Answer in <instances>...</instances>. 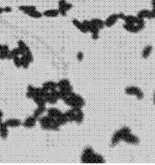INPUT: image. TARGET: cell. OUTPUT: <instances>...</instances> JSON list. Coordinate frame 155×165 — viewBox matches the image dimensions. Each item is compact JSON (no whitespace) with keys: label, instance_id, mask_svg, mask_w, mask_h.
<instances>
[{"label":"cell","instance_id":"1","mask_svg":"<svg viewBox=\"0 0 155 165\" xmlns=\"http://www.w3.org/2000/svg\"><path fill=\"white\" fill-rule=\"evenodd\" d=\"M126 94L130 96H135L136 98L141 100L144 98V94L139 88L136 86H128L125 90Z\"/></svg>","mask_w":155,"mask_h":165},{"label":"cell","instance_id":"2","mask_svg":"<svg viewBox=\"0 0 155 165\" xmlns=\"http://www.w3.org/2000/svg\"><path fill=\"white\" fill-rule=\"evenodd\" d=\"M58 11L60 15L62 16H66L67 11L72 9V4L67 3L66 0H59L58 3Z\"/></svg>","mask_w":155,"mask_h":165},{"label":"cell","instance_id":"3","mask_svg":"<svg viewBox=\"0 0 155 165\" xmlns=\"http://www.w3.org/2000/svg\"><path fill=\"white\" fill-rule=\"evenodd\" d=\"M68 97L74 101L75 104V107L73 109H80L82 108L85 105V101L81 96L76 94L74 92H72L71 94L68 96Z\"/></svg>","mask_w":155,"mask_h":165},{"label":"cell","instance_id":"4","mask_svg":"<svg viewBox=\"0 0 155 165\" xmlns=\"http://www.w3.org/2000/svg\"><path fill=\"white\" fill-rule=\"evenodd\" d=\"M122 140L128 144L136 145L140 142V139L136 135L132 134L131 132L125 135L122 138Z\"/></svg>","mask_w":155,"mask_h":165},{"label":"cell","instance_id":"5","mask_svg":"<svg viewBox=\"0 0 155 165\" xmlns=\"http://www.w3.org/2000/svg\"><path fill=\"white\" fill-rule=\"evenodd\" d=\"M94 150L91 147H86L84 150L82 155H81V162L83 163H89V158L91 155L93 153Z\"/></svg>","mask_w":155,"mask_h":165},{"label":"cell","instance_id":"6","mask_svg":"<svg viewBox=\"0 0 155 165\" xmlns=\"http://www.w3.org/2000/svg\"><path fill=\"white\" fill-rule=\"evenodd\" d=\"M37 120V119L34 116H29L25 119L22 124L25 128L32 129L36 126Z\"/></svg>","mask_w":155,"mask_h":165},{"label":"cell","instance_id":"7","mask_svg":"<svg viewBox=\"0 0 155 165\" xmlns=\"http://www.w3.org/2000/svg\"><path fill=\"white\" fill-rule=\"evenodd\" d=\"M118 19H119L118 14H111L104 21L105 26L107 27H111L112 26H113L116 23H117Z\"/></svg>","mask_w":155,"mask_h":165},{"label":"cell","instance_id":"8","mask_svg":"<svg viewBox=\"0 0 155 165\" xmlns=\"http://www.w3.org/2000/svg\"><path fill=\"white\" fill-rule=\"evenodd\" d=\"M104 162L105 160L104 157L102 155L94 152L91 155L89 161V163H103Z\"/></svg>","mask_w":155,"mask_h":165},{"label":"cell","instance_id":"9","mask_svg":"<svg viewBox=\"0 0 155 165\" xmlns=\"http://www.w3.org/2000/svg\"><path fill=\"white\" fill-rule=\"evenodd\" d=\"M5 123L6 124V125L8 127L10 128H17L19 127V126L21 125L22 124V122L18 119H9L5 121Z\"/></svg>","mask_w":155,"mask_h":165},{"label":"cell","instance_id":"10","mask_svg":"<svg viewBox=\"0 0 155 165\" xmlns=\"http://www.w3.org/2000/svg\"><path fill=\"white\" fill-rule=\"evenodd\" d=\"M137 17L141 19H153V15L152 13V11H150L148 10H141L137 14Z\"/></svg>","mask_w":155,"mask_h":165},{"label":"cell","instance_id":"11","mask_svg":"<svg viewBox=\"0 0 155 165\" xmlns=\"http://www.w3.org/2000/svg\"><path fill=\"white\" fill-rule=\"evenodd\" d=\"M122 140V134L120 132V130H119L114 134L112 137L111 139V145L112 146H115Z\"/></svg>","mask_w":155,"mask_h":165},{"label":"cell","instance_id":"12","mask_svg":"<svg viewBox=\"0 0 155 165\" xmlns=\"http://www.w3.org/2000/svg\"><path fill=\"white\" fill-rule=\"evenodd\" d=\"M8 127L6 125L5 122L0 124V137L2 139H6L8 136Z\"/></svg>","mask_w":155,"mask_h":165},{"label":"cell","instance_id":"13","mask_svg":"<svg viewBox=\"0 0 155 165\" xmlns=\"http://www.w3.org/2000/svg\"><path fill=\"white\" fill-rule=\"evenodd\" d=\"M10 52L9 47L8 45H3L1 51H0V60H5L8 59V55Z\"/></svg>","mask_w":155,"mask_h":165},{"label":"cell","instance_id":"14","mask_svg":"<svg viewBox=\"0 0 155 165\" xmlns=\"http://www.w3.org/2000/svg\"><path fill=\"white\" fill-rule=\"evenodd\" d=\"M42 88H44L45 90L50 92L57 88V83L52 81H46L43 83Z\"/></svg>","mask_w":155,"mask_h":165},{"label":"cell","instance_id":"15","mask_svg":"<svg viewBox=\"0 0 155 165\" xmlns=\"http://www.w3.org/2000/svg\"><path fill=\"white\" fill-rule=\"evenodd\" d=\"M23 54H24L23 52L19 47L14 48L13 49H12L11 50H10L8 59L11 60V59H12L14 57L21 56V55H23Z\"/></svg>","mask_w":155,"mask_h":165},{"label":"cell","instance_id":"16","mask_svg":"<svg viewBox=\"0 0 155 165\" xmlns=\"http://www.w3.org/2000/svg\"><path fill=\"white\" fill-rule=\"evenodd\" d=\"M123 27L125 30H126L127 31L131 33H137L140 31L139 27H137L136 24L125 23L123 25Z\"/></svg>","mask_w":155,"mask_h":165},{"label":"cell","instance_id":"17","mask_svg":"<svg viewBox=\"0 0 155 165\" xmlns=\"http://www.w3.org/2000/svg\"><path fill=\"white\" fill-rule=\"evenodd\" d=\"M38 120L39 122L40 125H42L54 123L55 119H53V117H51L48 115L47 116H43L42 117H39L38 119Z\"/></svg>","mask_w":155,"mask_h":165},{"label":"cell","instance_id":"18","mask_svg":"<svg viewBox=\"0 0 155 165\" xmlns=\"http://www.w3.org/2000/svg\"><path fill=\"white\" fill-rule=\"evenodd\" d=\"M68 118L65 115H64V113H63L61 116L57 117V119H55L54 121V123L59 127L62 126L63 125H65L66 124L68 123Z\"/></svg>","mask_w":155,"mask_h":165},{"label":"cell","instance_id":"19","mask_svg":"<svg viewBox=\"0 0 155 165\" xmlns=\"http://www.w3.org/2000/svg\"><path fill=\"white\" fill-rule=\"evenodd\" d=\"M42 14L43 16L47 17V18H56L60 14L58 10L55 9L45 10Z\"/></svg>","mask_w":155,"mask_h":165},{"label":"cell","instance_id":"20","mask_svg":"<svg viewBox=\"0 0 155 165\" xmlns=\"http://www.w3.org/2000/svg\"><path fill=\"white\" fill-rule=\"evenodd\" d=\"M76 110V115L75 118V122L77 124H81L84 120V113L82 111L81 109H75Z\"/></svg>","mask_w":155,"mask_h":165},{"label":"cell","instance_id":"21","mask_svg":"<svg viewBox=\"0 0 155 165\" xmlns=\"http://www.w3.org/2000/svg\"><path fill=\"white\" fill-rule=\"evenodd\" d=\"M47 113H48L49 116L53 117L55 119H57V117L61 116L63 114L60 110L57 108H50L49 109H48V111H47Z\"/></svg>","mask_w":155,"mask_h":165},{"label":"cell","instance_id":"22","mask_svg":"<svg viewBox=\"0 0 155 165\" xmlns=\"http://www.w3.org/2000/svg\"><path fill=\"white\" fill-rule=\"evenodd\" d=\"M72 23L78 29L80 32H81L82 33H84V34H86V33L88 32V31H86V28L84 27L83 23H81L80 21H79L78 19H73L72 20Z\"/></svg>","mask_w":155,"mask_h":165},{"label":"cell","instance_id":"23","mask_svg":"<svg viewBox=\"0 0 155 165\" xmlns=\"http://www.w3.org/2000/svg\"><path fill=\"white\" fill-rule=\"evenodd\" d=\"M32 99L34 102L37 104V106H45L47 103L44 97L35 95L34 96Z\"/></svg>","mask_w":155,"mask_h":165},{"label":"cell","instance_id":"24","mask_svg":"<svg viewBox=\"0 0 155 165\" xmlns=\"http://www.w3.org/2000/svg\"><path fill=\"white\" fill-rule=\"evenodd\" d=\"M90 21H91V23H92L93 26H94L97 28H98L99 29V30H101V29L104 28L105 26L104 21H102L101 19L94 18V19H92Z\"/></svg>","mask_w":155,"mask_h":165},{"label":"cell","instance_id":"25","mask_svg":"<svg viewBox=\"0 0 155 165\" xmlns=\"http://www.w3.org/2000/svg\"><path fill=\"white\" fill-rule=\"evenodd\" d=\"M68 119V122H75V118L76 115V110L71 108L70 110H68L67 112L64 113Z\"/></svg>","mask_w":155,"mask_h":165},{"label":"cell","instance_id":"26","mask_svg":"<svg viewBox=\"0 0 155 165\" xmlns=\"http://www.w3.org/2000/svg\"><path fill=\"white\" fill-rule=\"evenodd\" d=\"M46 110L45 106H37L33 112V116L35 117L38 120V118L40 117L42 114L46 111Z\"/></svg>","mask_w":155,"mask_h":165},{"label":"cell","instance_id":"27","mask_svg":"<svg viewBox=\"0 0 155 165\" xmlns=\"http://www.w3.org/2000/svg\"><path fill=\"white\" fill-rule=\"evenodd\" d=\"M45 99L47 103H49L50 104H57L58 99L55 98V97L51 94L50 92H49L48 94H47L45 96Z\"/></svg>","mask_w":155,"mask_h":165},{"label":"cell","instance_id":"28","mask_svg":"<svg viewBox=\"0 0 155 165\" xmlns=\"http://www.w3.org/2000/svg\"><path fill=\"white\" fill-rule=\"evenodd\" d=\"M153 50V47L151 45H148L146 46L145 49L143 50L141 53V56L143 58H147L150 55V54L152 53Z\"/></svg>","mask_w":155,"mask_h":165},{"label":"cell","instance_id":"29","mask_svg":"<svg viewBox=\"0 0 155 165\" xmlns=\"http://www.w3.org/2000/svg\"><path fill=\"white\" fill-rule=\"evenodd\" d=\"M25 14L27 15L28 16L31 17V18H34V19H40L42 18V16H43V14L42 13V12L37 11V10L27 12Z\"/></svg>","mask_w":155,"mask_h":165},{"label":"cell","instance_id":"30","mask_svg":"<svg viewBox=\"0 0 155 165\" xmlns=\"http://www.w3.org/2000/svg\"><path fill=\"white\" fill-rule=\"evenodd\" d=\"M137 17L133 16L132 15H128V16H125L123 20L124 21L125 23L127 24H136L137 21Z\"/></svg>","mask_w":155,"mask_h":165},{"label":"cell","instance_id":"31","mask_svg":"<svg viewBox=\"0 0 155 165\" xmlns=\"http://www.w3.org/2000/svg\"><path fill=\"white\" fill-rule=\"evenodd\" d=\"M41 128L43 130H53L56 131L58 130L60 128V127L56 125L55 123L46 124V125H41Z\"/></svg>","mask_w":155,"mask_h":165},{"label":"cell","instance_id":"32","mask_svg":"<svg viewBox=\"0 0 155 165\" xmlns=\"http://www.w3.org/2000/svg\"><path fill=\"white\" fill-rule=\"evenodd\" d=\"M51 94H52L56 98H57L58 100V99H62L63 101L65 99L67 96H64L63 93L60 91V90H57V89H55V90H53L52 91H50Z\"/></svg>","mask_w":155,"mask_h":165},{"label":"cell","instance_id":"33","mask_svg":"<svg viewBox=\"0 0 155 165\" xmlns=\"http://www.w3.org/2000/svg\"><path fill=\"white\" fill-rule=\"evenodd\" d=\"M18 47L23 52L24 54L31 50L28 47V45L25 44L24 41L21 40H19L18 42Z\"/></svg>","mask_w":155,"mask_h":165},{"label":"cell","instance_id":"34","mask_svg":"<svg viewBox=\"0 0 155 165\" xmlns=\"http://www.w3.org/2000/svg\"><path fill=\"white\" fill-rule=\"evenodd\" d=\"M60 91H61L63 94L64 95V96H68L69 95H70L71 93L73 91V86L71 85V84H69V85L65 86V87H64L62 89H60V90H59Z\"/></svg>","mask_w":155,"mask_h":165},{"label":"cell","instance_id":"35","mask_svg":"<svg viewBox=\"0 0 155 165\" xmlns=\"http://www.w3.org/2000/svg\"><path fill=\"white\" fill-rule=\"evenodd\" d=\"M19 10L23 12L24 13H26L27 12L36 10V7L34 6H21L19 7Z\"/></svg>","mask_w":155,"mask_h":165},{"label":"cell","instance_id":"36","mask_svg":"<svg viewBox=\"0 0 155 165\" xmlns=\"http://www.w3.org/2000/svg\"><path fill=\"white\" fill-rule=\"evenodd\" d=\"M21 66L24 69H27L29 68V65H30V63L29 61L27 60V58H26L24 55L23 54V55H21Z\"/></svg>","mask_w":155,"mask_h":165},{"label":"cell","instance_id":"37","mask_svg":"<svg viewBox=\"0 0 155 165\" xmlns=\"http://www.w3.org/2000/svg\"><path fill=\"white\" fill-rule=\"evenodd\" d=\"M57 83V88L60 90V89H62L69 85V84H70V81L67 79H62L61 80H60V81Z\"/></svg>","mask_w":155,"mask_h":165},{"label":"cell","instance_id":"38","mask_svg":"<svg viewBox=\"0 0 155 165\" xmlns=\"http://www.w3.org/2000/svg\"><path fill=\"white\" fill-rule=\"evenodd\" d=\"M137 18H138V19H137V21H136V25L137 26V27H139V30L140 31L141 30H143V29H144V27L145 26V22L144 19H143L139 18H138V17H137Z\"/></svg>","mask_w":155,"mask_h":165},{"label":"cell","instance_id":"39","mask_svg":"<svg viewBox=\"0 0 155 165\" xmlns=\"http://www.w3.org/2000/svg\"><path fill=\"white\" fill-rule=\"evenodd\" d=\"M82 23H83V24L84 25V27L86 28V31H88V32H89V31L91 30V29L93 27V24L91 23V21H88V20H84Z\"/></svg>","mask_w":155,"mask_h":165},{"label":"cell","instance_id":"40","mask_svg":"<svg viewBox=\"0 0 155 165\" xmlns=\"http://www.w3.org/2000/svg\"><path fill=\"white\" fill-rule=\"evenodd\" d=\"M12 60H13V63H14V65H15V66H16L17 68L22 67V66H21V57H14L13 58H12Z\"/></svg>","mask_w":155,"mask_h":165},{"label":"cell","instance_id":"41","mask_svg":"<svg viewBox=\"0 0 155 165\" xmlns=\"http://www.w3.org/2000/svg\"><path fill=\"white\" fill-rule=\"evenodd\" d=\"M24 55L26 57V58H27V60L29 61L30 63H32L34 62V57L32 52H31V50L26 53H25Z\"/></svg>","mask_w":155,"mask_h":165},{"label":"cell","instance_id":"42","mask_svg":"<svg viewBox=\"0 0 155 165\" xmlns=\"http://www.w3.org/2000/svg\"><path fill=\"white\" fill-rule=\"evenodd\" d=\"M83 58H84V54H83V52H79L78 53V54H77V59H78V60L79 62L82 61Z\"/></svg>","mask_w":155,"mask_h":165},{"label":"cell","instance_id":"43","mask_svg":"<svg viewBox=\"0 0 155 165\" xmlns=\"http://www.w3.org/2000/svg\"><path fill=\"white\" fill-rule=\"evenodd\" d=\"M3 10H4V12H6V13H10V12H11L12 11V8L10 6H6L5 8H3Z\"/></svg>","mask_w":155,"mask_h":165},{"label":"cell","instance_id":"44","mask_svg":"<svg viewBox=\"0 0 155 165\" xmlns=\"http://www.w3.org/2000/svg\"><path fill=\"white\" fill-rule=\"evenodd\" d=\"M152 5H153V10H155V0H152Z\"/></svg>","mask_w":155,"mask_h":165},{"label":"cell","instance_id":"45","mask_svg":"<svg viewBox=\"0 0 155 165\" xmlns=\"http://www.w3.org/2000/svg\"><path fill=\"white\" fill-rule=\"evenodd\" d=\"M3 12H4V10H3V8L0 7V14H1L3 13Z\"/></svg>","mask_w":155,"mask_h":165},{"label":"cell","instance_id":"46","mask_svg":"<svg viewBox=\"0 0 155 165\" xmlns=\"http://www.w3.org/2000/svg\"><path fill=\"white\" fill-rule=\"evenodd\" d=\"M3 112L0 110V118H3Z\"/></svg>","mask_w":155,"mask_h":165},{"label":"cell","instance_id":"47","mask_svg":"<svg viewBox=\"0 0 155 165\" xmlns=\"http://www.w3.org/2000/svg\"><path fill=\"white\" fill-rule=\"evenodd\" d=\"M152 11L153 15V18L155 19V10H153Z\"/></svg>","mask_w":155,"mask_h":165},{"label":"cell","instance_id":"48","mask_svg":"<svg viewBox=\"0 0 155 165\" xmlns=\"http://www.w3.org/2000/svg\"><path fill=\"white\" fill-rule=\"evenodd\" d=\"M153 103H154V104L155 105V92L154 93V96H153Z\"/></svg>","mask_w":155,"mask_h":165},{"label":"cell","instance_id":"49","mask_svg":"<svg viewBox=\"0 0 155 165\" xmlns=\"http://www.w3.org/2000/svg\"><path fill=\"white\" fill-rule=\"evenodd\" d=\"M2 46H3V45H1V44H0V51H1V48H2Z\"/></svg>","mask_w":155,"mask_h":165}]
</instances>
